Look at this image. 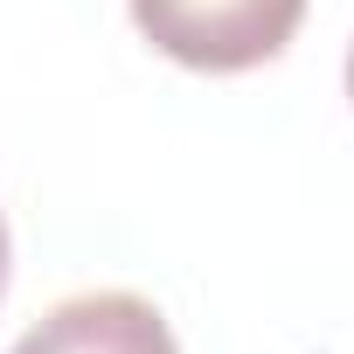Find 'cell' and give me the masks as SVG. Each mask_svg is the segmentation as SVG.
Wrapping results in <instances>:
<instances>
[{
  "label": "cell",
  "mask_w": 354,
  "mask_h": 354,
  "mask_svg": "<svg viewBox=\"0 0 354 354\" xmlns=\"http://www.w3.org/2000/svg\"><path fill=\"white\" fill-rule=\"evenodd\" d=\"M132 21L160 56L209 77H236L271 63L299 35L306 0H132Z\"/></svg>",
  "instance_id": "obj_1"
},
{
  "label": "cell",
  "mask_w": 354,
  "mask_h": 354,
  "mask_svg": "<svg viewBox=\"0 0 354 354\" xmlns=\"http://www.w3.org/2000/svg\"><path fill=\"white\" fill-rule=\"evenodd\" d=\"M8 354H181V340L139 292H77L49 306Z\"/></svg>",
  "instance_id": "obj_2"
},
{
  "label": "cell",
  "mask_w": 354,
  "mask_h": 354,
  "mask_svg": "<svg viewBox=\"0 0 354 354\" xmlns=\"http://www.w3.org/2000/svg\"><path fill=\"white\" fill-rule=\"evenodd\" d=\"M0 299H8V223H0Z\"/></svg>",
  "instance_id": "obj_3"
},
{
  "label": "cell",
  "mask_w": 354,
  "mask_h": 354,
  "mask_svg": "<svg viewBox=\"0 0 354 354\" xmlns=\"http://www.w3.org/2000/svg\"><path fill=\"white\" fill-rule=\"evenodd\" d=\"M347 97H354V49H347Z\"/></svg>",
  "instance_id": "obj_4"
}]
</instances>
